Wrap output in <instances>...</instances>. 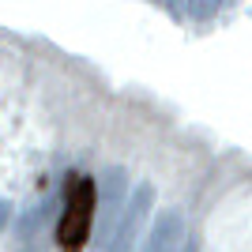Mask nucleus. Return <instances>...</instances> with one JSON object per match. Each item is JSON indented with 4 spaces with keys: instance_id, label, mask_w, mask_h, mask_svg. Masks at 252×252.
<instances>
[{
    "instance_id": "nucleus-1",
    "label": "nucleus",
    "mask_w": 252,
    "mask_h": 252,
    "mask_svg": "<svg viewBox=\"0 0 252 252\" xmlns=\"http://www.w3.org/2000/svg\"><path fill=\"white\" fill-rule=\"evenodd\" d=\"M94 215H98V181L75 177L68 185L61 226H57V241L64 252H83V245L91 241V230H94Z\"/></svg>"
},
{
    "instance_id": "nucleus-2",
    "label": "nucleus",
    "mask_w": 252,
    "mask_h": 252,
    "mask_svg": "<svg viewBox=\"0 0 252 252\" xmlns=\"http://www.w3.org/2000/svg\"><path fill=\"white\" fill-rule=\"evenodd\" d=\"M151 207H155V189H151V185H139V189L128 196L125 211H121V222H117L113 237H109V245H105L102 252H132V245L139 241V230H143Z\"/></svg>"
},
{
    "instance_id": "nucleus-3",
    "label": "nucleus",
    "mask_w": 252,
    "mask_h": 252,
    "mask_svg": "<svg viewBox=\"0 0 252 252\" xmlns=\"http://www.w3.org/2000/svg\"><path fill=\"white\" fill-rule=\"evenodd\" d=\"M98 192H102V241H98V252L109 245L113 237L117 222H121V211L128 203V173L121 166H109L102 169V177H98Z\"/></svg>"
},
{
    "instance_id": "nucleus-4",
    "label": "nucleus",
    "mask_w": 252,
    "mask_h": 252,
    "mask_svg": "<svg viewBox=\"0 0 252 252\" xmlns=\"http://www.w3.org/2000/svg\"><path fill=\"white\" fill-rule=\"evenodd\" d=\"M181 233H185V219H181L177 211H162L158 222L151 226V237L143 245V252H177Z\"/></svg>"
},
{
    "instance_id": "nucleus-5",
    "label": "nucleus",
    "mask_w": 252,
    "mask_h": 252,
    "mask_svg": "<svg viewBox=\"0 0 252 252\" xmlns=\"http://www.w3.org/2000/svg\"><path fill=\"white\" fill-rule=\"evenodd\" d=\"M8 219H11V207L4 200H0V230H4V226H8Z\"/></svg>"
}]
</instances>
